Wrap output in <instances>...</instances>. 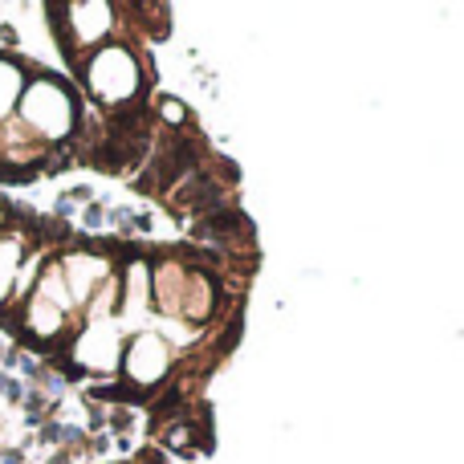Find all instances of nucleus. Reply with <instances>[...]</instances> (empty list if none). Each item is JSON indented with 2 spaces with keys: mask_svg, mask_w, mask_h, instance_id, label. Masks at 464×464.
Wrapping results in <instances>:
<instances>
[{
  "mask_svg": "<svg viewBox=\"0 0 464 464\" xmlns=\"http://www.w3.org/2000/svg\"><path fill=\"white\" fill-rule=\"evenodd\" d=\"M171 371V351L163 346V338L155 334H139L127 351V375L130 383H139V392L147 387H160Z\"/></svg>",
  "mask_w": 464,
  "mask_h": 464,
  "instance_id": "f257e3e1",
  "label": "nucleus"
},
{
  "mask_svg": "<svg viewBox=\"0 0 464 464\" xmlns=\"http://www.w3.org/2000/svg\"><path fill=\"white\" fill-rule=\"evenodd\" d=\"M184 289H188V302L179 305V314H184L188 322H204L212 314V302H217V297H212V277H200V273H192Z\"/></svg>",
  "mask_w": 464,
  "mask_h": 464,
  "instance_id": "f03ea898",
  "label": "nucleus"
},
{
  "mask_svg": "<svg viewBox=\"0 0 464 464\" xmlns=\"http://www.w3.org/2000/svg\"><path fill=\"white\" fill-rule=\"evenodd\" d=\"M24 326L33 330V334H57V330H62V314L53 310V305H45L41 302L37 294L29 297V305H24Z\"/></svg>",
  "mask_w": 464,
  "mask_h": 464,
  "instance_id": "7ed1b4c3",
  "label": "nucleus"
},
{
  "mask_svg": "<svg viewBox=\"0 0 464 464\" xmlns=\"http://www.w3.org/2000/svg\"><path fill=\"white\" fill-rule=\"evenodd\" d=\"M37 297H41L45 305H53V310H70V305H73L70 289H65V273H62V265H53V269L45 273V281L37 285Z\"/></svg>",
  "mask_w": 464,
  "mask_h": 464,
  "instance_id": "20e7f679",
  "label": "nucleus"
},
{
  "mask_svg": "<svg viewBox=\"0 0 464 464\" xmlns=\"http://www.w3.org/2000/svg\"><path fill=\"white\" fill-rule=\"evenodd\" d=\"M21 70H16V62H5L0 57V119H8V111L16 106V98H21Z\"/></svg>",
  "mask_w": 464,
  "mask_h": 464,
  "instance_id": "39448f33",
  "label": "nucleus"
},
{
  "mask_svg": "<svg viewBox=\"0 0 464 464\" xmlns=\"http://www.w3.org/2000/svg\"><path fill=\"white\" fill-rule=\"evenodd\" d=\"M37 273H41V253H33L29 261H21V269L13 273V277H16V285L8 289V297H24V294H29V289H33V281H37Z\"/></svg>",
  "mask_w": 464,
  "mask_h": 464,
  "instance_id": "423d86ee",
  "label": "nucleus"
},
{
  "mask_svg": "<svg viewBox=\"0 0 464 464\" xmlns=\"http://www.w3.org/2000/svg\"><path fill=\"white\" fill-rule=\"evenodd\" d=\"M163 444H168V449H196L200 436H196L192 424H171V428H163Z\"/></svg>",
  "mask_w": 464,
  "mask_h": 464,
  "instance_id": "0eeeda50",
  "label": "nucleus"
},
{
  "mask_svg": "<svg viewBox=\"0 0 464 464\" xmlns=\"http://www.w3.org/2000/svg\"><path fill=\"white\" fill-rule=\"evenodd\" d=\"M160 119L168 122L171 130H184L188 127V106L179 102V98H163V102H160Z\"/></svg>",
  "mask_w": 464,
  "mask_h": 464,
  "instance_id": "6e6552de",
  "label": "nucleus"
},
{
  "mask_svg": "<svg viewBox=\"0 0 464 464\" xmlns=\"http://www.w3.org/2000/svg\"><path fill=\"white\" fill-rule=\"evenodd\" d=\"M0 41H5V45H16V33H13V24H0Z\"/></svg>",
  "mask_w": 464,
  "mask_h": 464,
  "instance_id": "1a4fd4ad",
  "label": "nucleus"
}]
</instances>
